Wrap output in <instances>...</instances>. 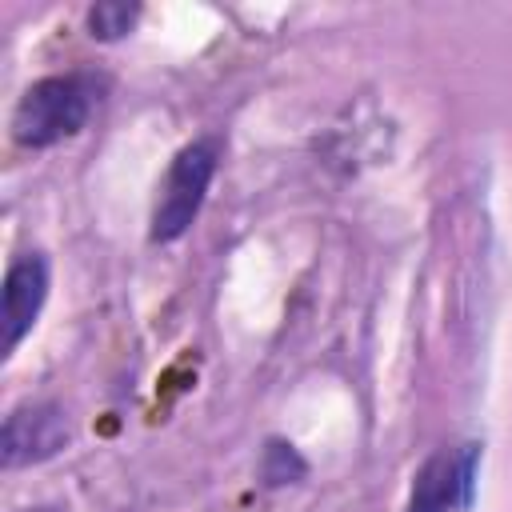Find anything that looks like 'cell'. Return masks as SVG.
<instances>
[{"label":"cell","mask_w":512,"mask_h":512,"mask_svg":"<svg viewBox=\"0 0 512 512\" xmlns=\"http://www.w3.org/2000/svg\"><path fill=\"white\" fill-rule=\"evenodd\" d=\"M48 300V260L40 252H24L4 272V348L16 352L32 332L40 308Z\"/></svg>","instance_id":"5"},{"label":"cell","mask_w":512,"mask_h":512,"mask_svg":"<svg viewBox=\"0 0 512 512\" xmlns=\"http://www.w3.org/2000/svg\"><path fill=\"white\" fill-rule=\"evenodd\" d=\"M216 164H220V140H212V136H200L172 156V164L156 188V204H152V220H148L152 244H172L192 228V220L204 208Z\"/></svg>","instance_id":"2"},{"label":"cell","mask_w":512,"mask_h":512,"mask_svg":"<svg viewBox=\"0 0 512 512\" xmlns=\"http://www.w3.org/2000/svg\"><path fill=\"white\" fill-rule=\"evenodd\" d=\"M264 484H296L300 476H304V460H300V452L292 448V444H284V440H268V448H264Z\"/></svg>","instance_id":"7"},{"label":"cell","mask_w":512,"mask_h":512,"mask_svg":"<svg viewBox=\"0 0 512 512\" xmlns=\"http://www.w3.org/2000/svg\"><path fill=\"white\" fill-rule=\"evenodd\" d=\"M484 448L476 440L436 448L412 476L404 512H468L476 500V472Z\"/></svg>","instance_id":"3"},{"label":"cell","mask_w":512,"mask_h":512,"mask_svg":"<svg viewBox=\"0 0 512 512\" xmlns=\"http://www.w3.org/2000/svg\"><path fill=\"white\" fill-rule=\"evenodd\" d=\"M140 16V4H116V0H104V4H92L88 8V32L96 40H120L132 32Z\"/></svg>","instance_id":"6"},{"label":"cell","mask_w":512,"mask_h":512,"mask_svg":"<svg viewBox=\"0 0 512 512\" xmlns=\"http://www.w3.org/2000/svg\"><path fill=\"white\" fill-rule=\"evenodd\" d=\"M96 104V88L84 72L68 76H44L36 80L12 112V140L20 148H52L60 140H72Z\"/></svg>","instance_id":"1"},{"label":"cell","mask_w":512,"mask_h":512,"mask_svg":"<svg viewBox=\"0 0 512 512\" xmlns=\"http://www.w3.org/2000/svg\"><path fill=\"white\" fill-rule=\"evenodd\" d=\"M68 444V420L56 404H20L8 412L0 432L4 468H24L56 456Z\"/></svg>","instance_id":"4"}]
</instances>
